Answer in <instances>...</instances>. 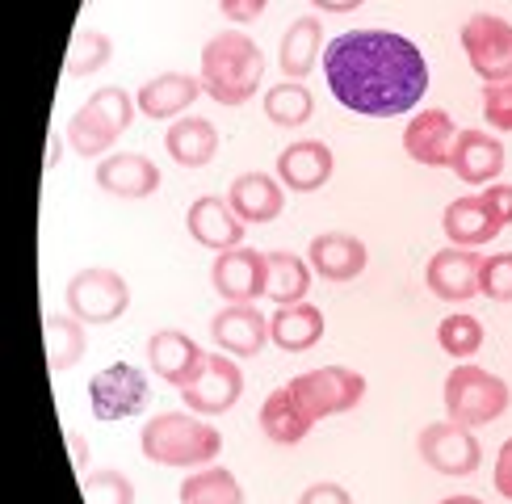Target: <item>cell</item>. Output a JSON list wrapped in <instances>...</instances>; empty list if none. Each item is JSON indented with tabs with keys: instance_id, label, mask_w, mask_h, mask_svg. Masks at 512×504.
<instances>
[{
	"instance_id": "obj_11",
	"label": "cell",
	"mask_w": 512,
	"mask_h": 504,
	"mask_svg": "<svg viewBox=\"0 0 512 504\" xmlns=\"http://www.w3.org/2000/svg\"><path fill=\"white\" fill-rule=\"evenodd\" d=\"M244 395V370L231 353H206V366L198 370L194 383L181 387V399L198 416H223L240 404Z\"/></svg>"
},
{
	"instance_id": "obj_43",
	"label": "cell",
	"mask_w": 512,
	"mask_h": 504,
	"mask_svg": "<svg viewBox=\"0 0 512 504\" xmlns=\"http://www.w3.org/2000/svg\"><path fill=\"white\" fill-rule=\"evenodd\" d=\"M437 504H487V500H479V496H445Z\"/></svg>"
},
{
	"instance_id": "obj_36",
	"label": "cell",
	"mask_w": 512,
	"mask_h": 504,
	"mask_svg": "<svg viewBox=\"0 0 512 504\" xmlns=\"http://www.w3.org/2000/svg\"><path fill=\"white\" fill-rule=\"evenodd\" d=\"M483 118L492 131L512 135V80L504 84H483Z\"/></svg>"
},
{
	"instance_id": "obj_38",
	"label": "cell",
	"mask_w": 512,
	"mask_h": 504,
	"mask_svg": "<svg viewBox=\"0 0 512 504\" xmlns=\"http://www.w3.org/2000/svg\"><path fill=\"white\" fill-rule=\"evenodd\" d=\"M269 0H219V13L231 21V26H248V21L265 17Z\"/></svg>"
},
{
	"instance_id": "obj_15",
	"label": "cell",
	"mask_w": 512,
	"mask_h": 504,
	"mask_svg": "<svg viewBox=\"0 0 512 504\" xmlns=\"http://www.w3.org/2000/svg\"><path fill=\"white\" fill-rule=\"evenodd\" d=\"M454 143H458V122L450 110H420L403 126V152L424 168H450L454 160Z\"/></svg>"
},
{
	"instance_id": "obj_26",
	"label": "cell",
	"mask_w": 512,
	"mask_h": 504,
	"mask_svg": "<svg viewBox=\"0 0 512 504\" xmlns=\"http://www.w3.org/2000/svg\"><path fill=\"white\" fill-rule=\"evenodd\" d=\"M277 63L286 80H307L315 63H324V21L319 17H294L282 42H277Z\"/></svg>"
},
{
	"instance_id": "obj_14",
	"label": "cell",
	"mask_w": 512,
	"mask_h": 504,
	"mask_svg": "<svg viewBox=\"0 0 512 504\" xmlns=\"http://www.w3.org/2000/svg\"><path fill=\"white\" fill-rule=\"evenodd\" d=\"M479 265H483V257L475 248L445 244L441 252L429 257V265H424V286L445 303H466L479 294Z\"/></svg>"
},
{
	"instance_id": "obj_32",
	"label": "cell",
	"mask_w": 512,
	"mask_h": 504,
	"mask_svg": "<svg viewBox=\"0 0 512 504\" xmlns=\"http://www.w3.org/2000/svg\"><path fill=\"white\" fill-rule=\"evenodd\" d=\"M437 345H441V353H450L454 362H471V357L483 349V324L466 311H450L437 324Z\"/></svg>"
},
{
	"instance_id": "obj_40",
	"label": "cell",
	"mask_w": 512,
	"mask_h": 504,
	"mask_svg": "<svg viewBox=\"0 0 512 504\" xmlns=\"http://www.w3.org/2000/svg\"><path fill=\"white\" fill-rule=\"evenodd\" d=\"M496 492L504 500H512V437L504 441L500 454H496Z\"/></svg>"
},
{
	"instance_id": "obj_1",
	"label": "cell",
	"mask_w": 512,
	"mask_h": 504,
	"mask_svg": "<svg viewBox=\"0 0 512 504\" xmlns=\"http://www.w3.org/2000/svg\"><path fill=\"white\" fill-rule=\"evenodd\" d=\"M332 97L361 118L412 114L429 93V63L412 38L395 30H345L324 47Z\"/></svg>"
},
{
	"instance_id": "obj_22",
	"label": "cell",
	"mask_w": 512,
	"mask_h": 504,
	"mask_svg": "<svg viewBox=\"0 0 512 504\" xmlns=\"http://www.w3.org/2000/svg\"><path fill=\"white\" fill-rule=\"evenodd\" d=\"M450 168H454V177L462 185H492L504 173V143L492 131L466 126V131H458Z\"/></svg>"
},
{
	"instance_id": "obj_13",
	"label": "cell",
	"mask_w": 512,
	"mask_h": 504,
	"mask_svg": "<svg viewBox=\"0 0 512 504\" xmlns=\"http://www.w3.org/2000/svg\"><path fill=\"white\" fill-rule=\"evenodd\" d=\"M147 366H152L156 378H164L168 387H185L194 383L198 370L206 366V353L198 349V341L181 328H156L147 336Z\"/></svg>"
},
{
	"instance_id": "obj_21",
	"label": "cell",
	"mask_w": 512,
	"mask_h": 504,
	"mask_svg": "<svg viewBox=\"0 0 512 504\" xmlns=\"http://www.w3.org/2000/svg\"><path fill=\"white\" fill-rule=\"evenodd\" d=\"M202 76H189V72H164V76H152V80H143L139 84V93H135V105H139V114L143 118H152V122H177L189 105H194L202 97Z\"/></svg>"
},
{
	"instance_id": "obj_42",
	"label": "cell",
	"mask_w": 512,
	"mask_h": 504,
	"mask_svg": "<svg viewBox=\"0 0 512 504\" xmlns=\"http://www.w3.org/2000/svg\"><path fill=\"white\" fill-rule=\"evenodd\" d=\"M311 5H315L319 13H353V9L366 5V0H311Z\"/></svg>"
},
{
	"instance_id": "obj_12",
	"label": "cell",
	"mask_w": 512,
	"mask_h": 504,
	"mask_svg": "<svg viewBox=\"0 0 512 504\" xmlns=\"http://www.w3.org/2000/svg\"><path fill=\"white\" fill-rule=\"evenodd\" d=\"M210 286L223 303H256L265 299V252L261 248H231L219 252L210 265Z\"/></svg>"
},
{
	"instance_id": "obj_29",
	"label": "cell",
	"mask_w": 512,
	"mask_h": 504,
	"mask_svg": "<svg viewBox=\"0 0 512 504\" xmlns=\"http://www.w3.org/2000/svg\"><path fill=\"white\" fill-rule=\"evenodd\" d=\"M42 341H47V366L51 374H68L84 357V324L76 315L47 311L42 315Z\"/></svg>"
},
{
	"instance_id": "obj_6",
	"label": "cell",
	"mask_w": 512,
	"mask_h": 504,
	"mask_svg": "<svg viewBox=\"0 0 512 504\" xmlns=\"http://www.w3.org/2000/svg\"><path fill=\"white\" fill-rule=\"evenodd\" d=\"M441 404H445V416L450 420H458L466 429H479V425H492V420H500L508 412L512 391L500 374L483 370L475 362H458L450 374H445Z\"/></svg>"
},
{
	"instance_id": "obj_25",
	"label": "cell",
	"mask_w": 512,
	"mask_h": 504,
	"mask_svg": "<svg viewBox=\"0 0 512 504\" xmlns=\"http://www.w3.org/2000/svg\"><path fill=\"white\" fill-rule=\"evenodd\" d=\"M324 311L315 303H286L269 315V341L282 349V353H307L324 341Z\"/></svg>"
},
{
	"instance_id": "obj_10",
	"label": "cell",
	"mask_w": 512,
	"mask_h": 504,
	"mask_svg": "<svg viewBox=\"0 0 512 504\" xmlns=\"http://www.w3.org/2000/svg\"><path fill=\"white\" fill-rule=\"evenodd\" d=\"M152 399V387H147V374L131 362H114L93 374L89 383V404H93V416L114 425V420H131L147 408Z\"/></svg>"
},
{
	"instance_id": "obj_37",
	"label": "cell",
	"mask_w": 512,
	"mask_h": 504,
	"mask_svg": "<svg viewBox=\"0 0 512 504\" xmlns=\"http://www.w3.org/2000/svg\"><path fill=\"white\" fill-rule=\"evenodd\" d=\"M298 504H353V496H349V488L345 483H311V488H303L298 492Z\"/></svg>"
},
{
	"instance_id": "obj_2",
	"label": "cell",
	"mask_w": 512,
	"mask_h": 504,
	"mask_svg": "<svg viewBox=\"0 0 512 504\" xmlns=\"http://www.w3.org/2000/svg\"><path fill=\"white\" fill-rule=\"evenodd\" d=\"M361 399H366V374L349 366H315L269 391L256 420L273 446H298L324 416L353 412Z\"/></svg>"
},
{
	"instance_id": "obj_17",
	"label": "cell",
	"mask_w": 512,
	"mask_h": 504,
	"mask_svg": "<svg viewBox=\"0 0 512 504\" xmlns=\"http://www.w3.org/2000/svg\"><path fill=\"white\" fill-rule=\"evenodd\" d=\"M332 173H336V156L324 139H298L277 156V181L294 189V194H315V189L332 181Z\"/></svg>"
},
{
	"instance_id": "obj_3",
	"label": "cell",
	"mask_w": 512,
	"mask_h": 504,
	"mask_svg": "<svg viewBox=\"0 0 512 504\" xmlns=\"http://www.w3.org/2000/svg\"><path fill=\"white\" fill-rule=\"evenodd\" d=\"M198 76L210 101L244 105L265 84V51L244 30H219L198 55Z\"/></svg>"
},
{
	"instance_id": "obj_24",
	"label": "cell",
	"mask_w": 512,
	"mask_h": 504,
	"mask_svg": "<svg viewBox=\"0 0 512 504\" xmlns=\"http://www.w3.org/2000/svg\"><path fill=\"white\" fill-rule=\"evenodd\" d=\"M227 202L244 223H273L286 210V185L269 173H240L227 189Z\"/></svg>"
},
{
	"instance_id": "obj_34",
	"label": "cell",
	"mask_w": 512,
	"mask_h": 504,
	"mask_svg": "<svg viewBox=\"0 0 512 504\" xmlns=\"http://www.w3.org/2000/svg\"><path fill=\"white\" fill-rule=\"evenodd\" d=\"M80 488H84V504H135V483L114 467L89 471L80 479Z\"/></svg>"
},
{
	"instance_id": "obj_19",
	"label": "cell",
	"mask_w": 512,
	"mask_h": 504,
	"mask_svg": "<svg viewBox=\"0 0 512 504\" xmlns=\"http://www.w3.org/2000/svg\"><path fill=\"white\" fill-rule=\"evenodd\" d=\"M185 227H189V236H194L202 248L210 252H231V248H240L244 244V219L231 210L227 198L219 194H202L194 206L185 210Z\"/></svg>"
},
{
	"instance_id": "obj_4",
	"label": "cell",
	"mask_w": 512,
	"mask_h": 504,
	"mask_svg": "<svg viewBox=\"0 0 512 504\" xmlns=\"http://www.w3.org/2000/svg\"><path fill=\"white\" fill-rule=\"evenodd\" d=\"M139 450L156 467H177V471H202L215 467V458L223 454V433L210 425L198 412H160L152 420H143Z\"/></svg>"
},
{
	"instance_id": "obj_35",
	"label": "cell",
	"mask_w": 512,
	"mask_h": 504,
	"mask_svg": "<svg viewBox=\"0 0 512 504\" xmlns=\"http://www.w3.org/2000/svg\"><path fill=\"white\" fill-rule=\"evenodd\" d=\"M479 294L492 303H512V252H492V257H483Z\"/></svg>"
},
{
	"instance_id": "obj_23",
	"label": "cell",
	"mask_w": 512,
	"mask_h": 504,
	"mask_svg": "<svg viewBox=\"0 0 512 504\" xmlns=\"http://www.w3.org/2000/svg\"><path fill=\"white\" fill-rule=\"evenodd\" d=\"M441 231L458 248H479L487 240H496L504 231V223L492 215V206L483 202V194H462L441 210Z\"/></svg>"
},
{
	"instance_id": "obj_33",
	"label": "cell",
	"mask_w": 512,
	"mask_h": 504,
	"mask_svg": "<svg viewBox=\"0 0 512 504\" xmlns=\"http://www.w3.org/2000/svg\"><path fill=\"white\" fill-rule=\"evenodd\" d=\"M110 59H114L110 34H101V30H76L72 34V47H68V59H63V68H68V76H93Z\"/></svg>"
},
{
	"instance_id": "obj_41",
	"label": "cell",
	"mask_w": 512,
	"mask_h": 504,
	"mask_svg": "<svg viewBox=\"0 0 512 504\" xmlns=\"http://www.w3.org/2000/svg\"><path fill=\"white\" fill-rule=\"evenodd\" d=\"M68 450H72V467L80 471V479L89 475V441H84L76 429H68Z\"/></svg>"
},
{
	"instance_id": "obj_39",
	"label": "cell",
	"mask_w": 512,
	"mask_h": 504,
	"mask_svg": "<svg viewBox=\"0 0 512 504\" xmlns=\"http://www.w3.org/2000/svg\"><path fill=\"white\" fill-rule=\"evenodd\" d=\"M479 194H483L487 206H492V215H496L504 227H512V185H504V181L496 185V181H492V185H483Z\"/></svg>"
},
{
	"instance_id": "obj_20",
	"label": "cell",
	"mask_w": 512,
	"mask_h": 504,
	"mask_svg": "<svg viewBox=\"0 0 512 504\" xmlns=\"http://www.w3.org/2000/svg\"><path fill=\"white\" fill-rule=\"evenodd\" d=\"M307 261L324 282H353L370 265V248L349 231H319L307 244Z\"/></svg>"
},
{
	"instance_id": "obj_16",
	"label": "cell",
	"mask_w": 512,
	"mask_h": 504,
	"mask_svg": "<svg viewBox=\"0 0 512 504\" xmlns=\"http://www.w3.org/2000/svg\"><path fill=\"white\" fill-rule=\"evenodd\" d=\"M97 189L126 202H143L160 189V164L143 152H110L97 160Z\"/></svg>"
},
{
	"instance_id": "obj_27",
	"label": "cell",
	"mask_w": 512,
	"mask_h": 504,
	"mask_svg": "<svg viewBox=\"0 0 512 504\" xmlns=\"http://www.w3.org/2000/svg\"><path fill=\"white\" fill-rule=\"evenodd\" d=\"M315 269L307 257H298L290 248H269L265 252V299H273L277 307L286 303H303L311 290Z\"/></svg>"
},
{
	"instance_id": "obj_9",
	"label": "cell",
	"mask_w": 512,
	"mask_h": 504,
	"mask_svg": "<svg viewBox=\"0 0 512 504\" xmlns=\"http://www.w3.org/2000/svg\"><path fill=\"white\" fill-rule=\"evenodd\" d=\"M416 454L424 467H433L437 475H450V479L475 475L483 462V446L475 429L458 425V420H433V425H424L416 437Z\"/></svg>"
},
{
	"instance_id": "obj_18",
	"label": "cell",
	"mask_w": 512,
	"mask_h": 504,
	"mask_svg": "<svg viewBox=\"0 0 512 504\" xmlns=\"http://www.w3.org/2000/svg\"><path fill=\"white\" fill-rule=\"evenodd\" d=\"M210 336H215L219 353L231 357H256L265 353L269 341V320L252 303H223V311L210 320Z\"/></svg>"
},
{
	"instance_id": "obj_30",
	"label": "cell",
	"mask_w": 512,
	"mask_h": 504,
	"mask_svg": "<svg viewBox=\"0 0 512 504\" xmlns=\"http://www.w3.org/2000/svg\"><path fill=\"white\" fill-rule=\"evenodd\" d=\"M177 500H181V504H244V488H240L236 475L215 462V467L189 471V475L181 479Z\"/></svg>"
},
{
	"instance_id": "obj_44",
	"label": "cell",
	"mask_w": 512,
	"mask_h": 504,
	"mask_svg": "<svg viewBox=\"0 0 512 504\" xmlns=\"http://www.w3.org/2000/svg\"><path fill=\"white\" fill-rule=\"evenodd\" d=\"M55 156H59V135H55V131H51V156H47V168H51V164H55Z\"/></svg>"
},
{
	"instance_id": "obj_28",
	"label": "cell",
	"mask_w": 512,
	"mask_h": 504,
	"mask_svg": "<svg viewBox=\"0 0 512 504\" xmlns=\"http://www.w3.org/2000/svg\"><path fill=\"white\" fill-rule=\"evenodd\" d=\"M164 147H168V156H173L181 168H206L210 160H215V152H219V131H215V122L181 114L177 122H168Z\"/></svg>"
},
{
	"instance_id": "obj_5",
	"label": "cell",
	"mask_w": 512,
	"mask_h": 504,
	"mask_svg": "<svg viewBox=\"0 0 512 504\" xmlns=\"http://www.w3.org/2000/svg\"><path fill=\"white\" fill-rule=\"evenodd\" d=\"M135 114H139V105L131 101V93L118 89V84H105V89H97L68 118V147L84 160L110 152V147L118 143V135L131 131Z\"/></svg>"
},
{
	"instance_id": "obj_7",
	"label": "cell",
	"mask_w": 512,
	"mask_h": 504,
	"mask_svg": "<svg viewBox=\"0 0 512 504\" xmlns=\"http://www.w3.org/2000/svg\"><path fill=\"white\" fill-rule=\"evenodd\" d=\"M63 303H68V311L80 324L101 328V324H114L126 315V307H131V286H126L118 269L89 265V269L72 273V282L63 286Z\"/></svg>"
},
{
	"instance_id": "obj_8",
	"label": "cell",
	"mask_w": 512,
	"mask_h": 504,
	"mask_svg": "<svg viewBox=\"0 0 512 504\" xmlns=\"http://www.w3.org/2000/svg\"><path fill=\"white\" fill-rule=\"evenodd\" d=\"M458 38H462L466 63H471V72L483 84L512 80V21L496 13H475V17H466Z\"/></svg>"
},
{
	"instance_id": "obj_31",
	"label": "cell",
	"mask_w": 512,
	"mask_h": 504,
	"mask_svg": "<svg viewBox=\"0 0 512 504\" xmlns=\"http://www.w3.org/2000/svg\"><path fill=\"white\" fill-rule=\"evenodd\" d=\"M315 114V97L303 80H282L265 89V118L273 126H303Z\"/></svg>"
}]
</instances>
